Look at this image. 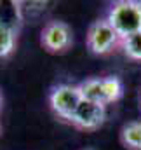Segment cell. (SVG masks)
Returning a JSON list of instances; mask_svg holds the SVG:
<instances>
[{"label":"cell","instance_id":"obj_2","mask_svg":"<svg viewBox=\"0 0 141 150\" xmlns=\"http://www.w3.org/2000/svg\"><path fill=\"white\" fill-rule=\"evenodd\" d=\"M80 94L84 100L99 103V105H110L113 101H117L122 93V82L117 77H92V79H85L84 82L78 84Z\"/></svg>","mask_w":141,"mask_h":150},{"label":"cell","instance_id":"obj_6","mask_svg":"<svg viewBox=\"0 0 141 150\" xmlns=\"http://www.w3.org/2000/svg\"><path fill=\"white\" fill-rule=\"evenodd\" d=\"M105 119H106L105 105H99V103H94V101H89V100L82 98V101L78 103L75 112L71 113L68 122H71L78 129L92 131V129H98L99 126H103Z\"/></svg>","mask_w":141,"mask_h":150},{"label":"cell","instance_id":"obj_7","mask_svg":"<svg viewBox=\"0 0 141 150\" xmlns=\"http://www.w3.org/2000/svg\"><path fill=\"white\" fill-rule=\"evenodd\" d=\"M25 18L21 12V2L16 0H0V26L12 32H19Z\"/></svg>","mask_w":141,"mask_h":150},{"label":"cell","instance_id":"obj_8","mask_svg":"<svg viewBox=\"0 0 141 150\" xmlns=\"http://www.w3.org/2000/svg\"><path fill=\"white\" fill-rule=\"evenodd\" d=\"M120 140L129 150H141V120L127 122L120 131Z\"/></svg>","mask_w":141,"mask_h":150},{"label":"cell","instance_id":"obj_9","mask_svg":"<svg viewBox=\"0 0 141 150\" xmlns=\"http://www.w3.org/2000/svg\"><path fill=\"white\" fill-rule=\"evenodd\" d=\"M120 44H122V51L127 58H131L134 61H141V32L127 38H122Z\"/></svg>","mask_w":141,"mask_h":150},{"label":"cell","instance_id":"obj_1","mask_svg":"<svg viewBox=\"0 0 141 150\" xmlns=\"http://www.w3.org/2000/svg\"><path fill=\"white\" fill-rule=\"evenodd\" d=\"M105 19L117 32L120 40L131 37L141 32V2H136V0L113 2L106 12Z\"/></svg>","mask_w":141,"mask_h":150},{"label":"cell","instance_id":"obj_12","mask_svg":"<svg viewBox=\"0 0 141 150\" xmlns=\"http://www.w3.org/2000/svg\"><path fill=\"white\" fill-rule=\"evenodd\" d=\"M84 150H96V149H84Z\"/></svg>","mask_w":141,"mask_h":150},{"label":"cell","instance_id":"obj_10","mask_svg":"<svg viewBox=\"0 0 141 150\" xmlns=\"http://www.w3.org/2000/svg\"><path fill=\"white\" fill-rule=\"evenodd\" d=\"M16 32L0 26V58L9 56L16 47Z\"/></svg>","mask_w":141,"mask_h":150},{"label":"cell","instance_id":"obj_11","mask_svg":"<svg viewBox=\"0 0 141 150\" xmlns=\"http://www.w3.org/2000/svg\"><path fill=\"white\" fill-rule=\"evenodd\" d=\"M0 108H2V94H0Z\"/></svg>","mask_w":141,"mask_h":150},{"label":"cell","instance_id":"obj_3","mask_svg":"<svg viewBox=\"0 0 141 150\" xmlns=\"http://www.w3.org/2000/svg\"><path fill=\"white\" fill-rule=\"evenodd\" d=\"M80 101H82V94H80L78 86L58 84L49 93L51 108L54 110V113H58L61 119H66V120H70L71 113L75 112Z\"/></svg>","mask_w":141,"mask_h":150},{"label":"cell","instance_id":"obj_5","mask_svg":"<svg viewBox=\"0 0 141 150\" xmlns=\"http://www.w3.org/2000/svg\"><path fill=\"white\" fill-rule=\"evenodd\" d=\"M40 42H42L44 49H47L49 52H54V54L68 51L71 42H73L70 26L65 21H58V19L49 21L42 28Z\"/></svg>","mask_w":141,"mask_h":150},{"label":"cell","instance_id":"obj_4","mask_svg":"<svg viewBox=\"0 0 141 150\" xmlns=\"http://www.w3.org/2000/svg\"><path fill=\"white\" fill-rule=\"evenodd\" d=\"M122 40L117 32L110 26L106 19L94 21L87 30V47L94 54H108L111 52Z\"/></svg>","mask_w":141,"mask_h":150}]
</instances>
